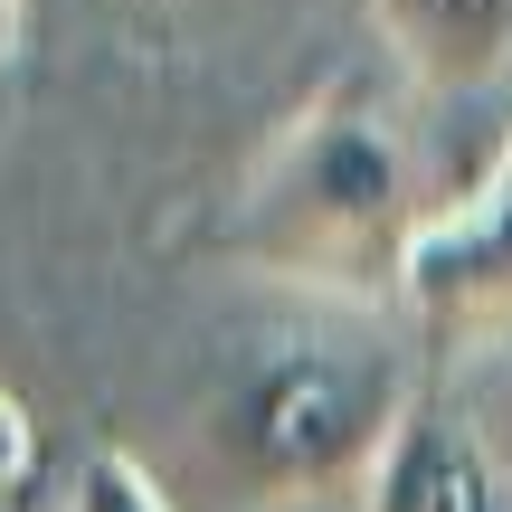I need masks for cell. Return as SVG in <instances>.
Listing matches in <instances>:
<instances>
[{"mask_svg": "<svg viewBox=\"0 0 512 512\" xmlns=\"http://www.w3.org/2000/svg\"><path fill=\"white\" fill-rule=\"evenodd\" d=\"M427 389V351L408 342L399 313L304 304L247 323L190 389L171 456H143L152 484L209 512H313L361 503L370 465L389 456L399 418Z\"/></svg>", "mask_w": 512, "mask_h": 512, "instance_id": "6da1fadb", "label": "cell"}, {"mask_svg": "<svg viewBox=\"0 0 512 512\" xmlns=\"http://www.w3.org/2000/svg\"><path fill=\"white\" fill-rule=\"evenodd\" d=\"M427 219H437V200H427L399 76L351 67L323 95H304L285 133L256 152L238 200L219 209V256L304 304L399 313V275Z\"/></svg>", "mask_w": 512, "mask_h": 512, "instance_id": "7a4b0ae2", "label": "cell"}, {"mask_svg": "<svg viewBox=\"0 0 512 512\" xmlns=\"http://www.w3.org/2000/svg\"><path fill=\"white\" fill-rule=\"evenodd\" d=\"M399 323L418 351H484L512 342V114L484 152V171L437 200L399 275Z\"/></svg>", "mask_w": 512, "mask_h": 512, "instance_id": "3957f363", "label": "cell"}, {"mask_svg": "<svg viewBox=\"0 0 512 512\" xmlns=\"http://www.w3.org/2000/svg\"><path fill=\"white\" fill-rule=\"evenodd\" d=\"M351 512H512V494H503V465L484 446V427L456 399L418 389V408L399 418V437L370 465Z\"/></svg>", "mask_w": 512, "mask_h": 512, "instance_id": "277c9868", "label": "cell"}, {"mask_svg": "<svg viewBox=\"0 0 512 512\" xmlns=\"http://www.w3.org/2000/svg\"><path fill=\"white\" fill-rule=\"evenodd\" d=\"M380 67L418 95H484L512 76V0H370Z\"/></svg>", "mask_w": 512, "mask_h": 512, "instance_id": "5b68a950", "label": "cell"}, {"mask_svg": "<svg viewBox=\"0 0 512 512\" xmlns=\"http://www.w3.org/2000/svg\"><path fill=\"white\" fill-rule=\"evenodd\" d=\"M38 512H171V494L152 484V465L133 456V446L95 437V446H76L67 465H48Z\"/></svg>", "mask_w": 512, "mask_h": 512, "instance_id": "8992f818", "label": "cell"}, {"mask_svg": "<svg viewBox=\"0 0 512 512\" xmlns=\"http://www.w3.org/2000/svg\"><path fill=\"white\" fill-rule=\"evenodd\" d=\"M38 484H48V475H38V427H29V408L0 389V503L38 494Z\"/></svg>", "mask_w": 512, "mask_h": 512, "instance_id": "52a82bcc", "label": "cell"}, {"mask_svg": "<svg viewBox=\"0 0 512 512\" xmlns=\"http://www.w3.org/2000/svg\"><path fill=\"white\" fill-rule=\"evenodd\" d=\"M10 57H19V0H0V76H10Z\"/></svg>", "mask_w": 512, "mask_h": 512, "instance_id": "ba28073f", "label": "cell"}]
</instances>
